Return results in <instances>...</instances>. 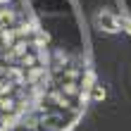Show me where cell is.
I'll return each instance as SVG.
<instances>
[{
	"label": "cell",
	"mask_w": 131,
	"mask_h": 131,
	"mask_svg": "<svg viewBox=\"0 0 131 131\" xmlns=\"http://www.w3.org/2000/svg\"><path fill=\"white\" fill-rule=\"evenodd\" d=\"M98 24L103 26L105 31H110V34L119 31V17H114V14H110V12H103V14H98Z\"/></svg>",
	"instance_id": "1"
},
{
	"label": "cell",
	"mask_w": 131,
	"mask_h": 131,
	"mask_svg": "<svg viewBox=\"0 0 131 131\" xmlns=\"http://www.w3.org/2000/svg\"><path fill=\"white\" fill-rule=\"evenodd\" d=\"M91 91H93V93H91V98H93L95 103H100V100H105V88H103V86H93Z\"/></svg>",
	"instance_id": "2"
},
{
	"label": "cell",
	"mask_w": 131,
	"mask_h": 131,
	"mask_svg": "<svg viewBox=\"0 0 131 131\" xmlns=\"http://www.w3.org/2000/svg\"><path fill=\"white\" fill-rule=\"evenodd\" d=\"M14 21V14L10 10H0V24H12Z\"/></svg>",
	"instance_id": "3"
},
{
	"label": "cell",
	"mask_w": 131,
	"mask_h": 131,
	"mask_svg": "<svg viewBox=\"0 0 131 131\" xmlns=\"http://www.w3.org/2000/svg\"><path fill=\"white\" fill-rule=\"evenodd\" d=\"M83 88L86 91L93 88V72H86V76H83Z\"/></svg>",
	"instance_id": "4"
},
{
	"label": "cell",
	"mask_w": 131,
	"mask_h": 131,
	"mask_svg": "<svg viewBox=\"0 0 131 131\" xmlns=\"http://www.w3.org/2000/svg\"><path fill=\"white\" fill-rule=\"evenodd\" d=\"M119 26H124V31H129V34H131V19L119 17Z\"/></svg>",
	"instance_id": "5"
},
{
	"label": "cell",
	"mask_w": 131,
	"mask_h": 131,
	"mask_svg": "<svg viewBox=\"0 0 131 131\" xmlns=\"http://www.w3.org/2000/svg\"><path fill=\"white\" fill-rule=\"evenodd\" d=\"M3 41H5L7 45H10V43L14 41V34H12V31H3Z\"/></svg>",
	"instance_id": "6"
},
{
	"label": "cell",
	"mask_w": 131,
	"mask_h": 131,
	"mask_svg": "<svg viewBox=\"0 0 131 131\" xmlns=\"http://www.w3.org/2000/svg\"><path fill=\"white\" fill-rule=\"evenodd\" d=\"M0 3H7V0H0Z\"/></svg>",
	"instance_id": "7"
}]
</instances>
